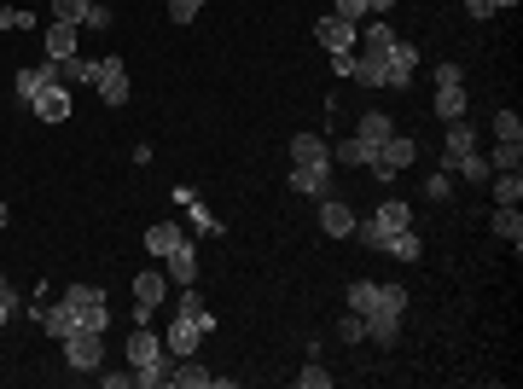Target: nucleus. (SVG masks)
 Segmentation results:
<instances>
[{
  "label": "nucleus",
  "instance_id": "nucleus-1",
  "mask_svg": "<svg viewBox=\"0 0 523 389\" xmlns=\"http://www.w3.org/2000/svg\"><path fill=\"white\" fill-rule=\"evenodd\" d=\"M407 227H413V210H407L402 198H390V204H378L367 221H355V239L367 244V251H384L395 232H407Z\"/></svg>",
  "mask_w": 523,
  "mask_h": 389
},
{
  "label": "nucleus",
  "instance_id": "nucleus-2",
  "mask_svg": "<svg viewBox=\"0 0 523 389\" xmlns=\"http://www.w3.org/2000/svg\"><path fill=\"white\" fill-rule=\"evenodd\" d=\"M349 308H355L361 320L367 314H407V285H378V279H355L349 285Z\"/></svg>",
  "mask_w": 523,
  "mask_h": 389
},
{
  "label": "nucleus",
  "instance_id": "nucleus-3",
  "mask_svg": "<svg viewBox=\"0 0 523 389\" xmlns=\"http://www.w3.org/2000/svg\"><path fill=\"white\" fill-rule=\"evenodd\" d=\"M58 297L70 302V314H76V325H82V332H105V325H110V302H105L99 285H65Z\"/></svg>",
  "mask_w": 523,
  "mask_h": 389
},
{
  "label": "nucleus",
  "instance_id": "nucleus-4",
  "mask_svg": "<svg viewBox=\"0 0 523 389\" xmlns=\"http://www.w3.org/2000/svg\"><path fill=\"white\" fill-rule=\"evenodd\" d=\"M88 87H99L105 105H129V65H122L117 53L93 58V65H88Z\"/></svg>",
  "mask_w": 523,
  "mask_h": 389
},
{
  "label": "nucleus",
  "instance_id": "nucleus-5",
  "mask_svg": "<svg viewBox=\"0 0 523 389\" xmlns=\"http://www.w3.org/2000/svg\"><path fill=\"white\" fill-rule=\"evenodd\" d=\"M413 158H419V139H402V134H390L384 146L372 151V180H395V175H402V169L413 163Z\"/></svg>",
  "mask_w": 523,
  "mask_h": 389
},
{
  "label": "nucleus",
  "instance_id": "nucleus-6",
  "mask_svg": "<svg viewBox=\"0 0 523 389\" xmlns=\"http://www.w3.org/2000/svg\"><path fill=\"white\" fill-rule=\"evenodd\" d=\"M65 361H70L76 372H99V361H105V332H70V337H65Z\"/></svg>",
  "mask_w": 523,
  "mask_h": 389
},
{
  "label": "nucleus",
  "instance_id": "nucleus-7",
  "mask_svg": "<svg viewBox=\"0 0 523 389\" xmlns=\"http://www.w3.org/2000/svg\"><path fill=\"white\" fill-rule=\"evenodd\" d=\"M355 36H361V24L338 18V12H326V18L314 24V41H320L326 53H355Z\"/></svg>",
  "mask_w": 523,
  "mask_h": 389
},
{
  "label": "nucleus",
  "instance_id": "nucleus-8",
  "mask_svg": "<svg viewBox=\"0 0 523 389\" xmlns=\"http://www.w3.org/2000/svg\"><path fill=\"white\" fill-rule=\"evenodd\" d=\"M384 58H390V82H384V87H413V70H419V46L395 36V46H390Z\"/></svg>",
  "mask_w": 523,
  "mask_h": 389
},
{
  "label": "nucleus",
  "instance_id": "nucleus-9",
  "mask_svg": "<svg viewBox=\"0 0 523 389\" xmlns=\"http://www.w3.org/2000/svg\"><path fill=\"white\" fill-rule=\"evenodd\" d=\"M477 151V134H471V122H448V134H442V169H459V158H471Z\"/></svg>",
  "mask_w": 523,
  "mask_h": 389
},
{
  "label": "nucleus",
  "instance_id": "nucleus-10",
  "mask_svg": "<svg viewBox=\"0 0 523 389\" xmlns=\"http://www.w3.org/2000/svg\"><path fill=\"white\" fill-rule=\"evenodd\" d=\"M29 111H36L41 122H65V117H70V87H65V82H47L36 99H29Z\"/></svg>",
  "mask_w": 523,
  "mask_h": 389
},
{
  "label": "nucleus",
  "instance_id": "nucleus-11",
  "mask_svg": "<svg viewBox=\"0 0 523 389\" xmlns=\"http://www.w3.org/2000/svg\"><path fill=\"white\" fill-rule=\"evenodd\" d=\"M198 343H204V332L186 314H174V325L163 332V354H169V361H181V354H198Z\"/></svg>",
  "mask_w": 523,
  "mask_h": 389
},
{
  "label": "nucleus",
  "instance_id": "nucleus-12",
  "mask_svg": "<svg viewBox=\"0 0 523 389\" xmlns=\"http://www.w3.org/2000/svg\"><path fill=\"white\" fill-rule=\"evenodd\" d=\"M169 384L174 389H215V372L198 361V354H181V361L169 366Z\"/></svg>",
  "mask_w": 523,
  "mask_h": 389
},
{
  "label": "nucleus",
  "instance_id": "nucleus-13",
  "mask_svg": "<svg viewBox=\"0 0 523 389\" xmlns=\"http://www.w3.org/2000/svg\"><path fill=\"white\" fill-rule=\"evenodd\" d=\"M157 361H169V354H163V337H157L152 325H134V337H129V366H157Z\"/></svg>",
  "mask_w": 523,
  "mask_h": 389
},
{
  "label": "nucleus",
  "instance_id": "nucleus-14",
  "mask_svg": "<svg viewBox=\"0 0 523 389\" xmlns=\"http://www.w3.org/2000/svg\"><path fill=\"white\" fill-rule=\"evenodd\" d=\"M355 221H361V215L349 204H338V198H326V204H320V232H326V239H355Z\"/></svg>",
  "mask_w": 523,
  "mask_h": 389
},
{
  "label": "nucleus",
  "instance_id": "nucleus-15",
  "mask_svg": "<svg viewBox=\"0 0 523 389\" xmlns=\"http://www.w3.org/2000/svg\"><path fill=\"white\" fill-rule=\"evenodd\" d=\"M349 82L384 87V82H390V58H384V53H355V70H349Z\"/></svg>",
  "mask_w": 523,
  "mask_h": 389
},
{
  "label": "nucleus",
  "instance_id": "nucleus-16",
  "mask_svg": "<svg viewBox=\"0 0 523 389\" xmlns=\"http://www.w3.org/2000/svg\"><path fill=\"white\" fill-rule=\"evenodd\" d=\"M163 273L174 279V285H193V279H198V251H193V244H174V251L163 256Z\"/></svg>",
  "mask_w": 523,
  "mask_h": 389
},
{
  "label": "nucleus",
  "instance_id": "nucleus-17",
  "mask_svg": "<svg viewBox=\"0 0 523 389\" xmlns=\"http://www.w3.org/2000/svg\"><path fill=\"white\" fill-rule=\"evenodd\" d=\"M326 175H331V163H291V192L320 198L326 192Z\"/></svg>",
  "mask_w": 523,
  "mask_h": 389
},
{
  "label": "nucleus",
  "instance_id": "nucleus-18",
  "mask_svg": "<svg viewBox=\"0 0 523 389\" xmlns=\"http://www.w3.org/2000/svg\"><path fill=\"white\" fill-rule=\"evenodd\" d=\"M76 41H82V24H47V58H76Z\"/></svg>",
  "mask_w": 523,
  "mask_h": 389
},
{
  "label": "nucleus",
  "instance_id": "nucleus-19",
  "mask_svg": "<svg viewBox=\"0 0 523 389\" xmlns=\"http://www.w3.org/2000/svg\"><path fill=\"white\" fill-rule=\"evenodd\" d=\"M390 134H395V122H390L384 111H367V117L355 122V139H361V146H367V151H378V146H384Z\"/></svg>",
  "mask_w": 523,
  "mask_h": 389
},
{
  "label": "nucleus",
  "instance_id": "nucleus-20",
  "mask_svg": "<svg viewBox=\"0 0 523 389\" xmlns=\"http://www.w3.org/2000/svg\"><path fill=\"white\" fill-rule=\"evenodd\" d=\"M174 314H186V320H193V325H198L204 337L215 332V314H210V308H204V297H198L193 285H181V302H174Z\"/></svg>",
  "mask_w": 523,
  "mask_h": 389
},
{
  "label": "nucleus",
  "instance_id": "nucleus-21",
  "mask_svg": "<svg viewBox=\"0 0 523 389\" xmlns=\"http://www.w3.org/2000/svg\"><path fill=\"white\" fill-rule=\"evenodd\" d=\"M488 227H495L500 239L512 244V251L523 244V210H518V204H495V221H488Z\"/></svg>",
  "mask_w": 523,
  "mask_h": 389
},
{
  "label": "nucleus",
  "instance_id": "nucleus-22",
  "mask_svg": "<svg viewBox=\"0 0 523 389\" xmlns=\"http://www.w3.org/2000/svg\"><path fill=\"white\" fill-rule=\"evenodd\" d=\"M291 163H331V146L320 134H297L291 139Z\"/></svg>",
  "mask_w": 523,
  "mask_h": 389
},
{
  "label": "nucleus",
  "instance_id": "nucleus-23",
  "mask_svg": "<svg viewBox=\"0 0 523 389\" xmlns=\"http://www.w3.org/2000/svg\"><path fill=\"white\" fill-rule=\"evenodd\" d=\"M163 291H169V273H140L134 279V308H157Z\"/></svg>",
  "mask_w": 523,
  "mask_h": 389
},
{
  "label": "nucleus",
  "instance_id": "nucleus-24",
  "mask_svg": "<svg viewBox=\"0 0 523 389\" xmlns=\"http://www.w3.org/2000/svg\"><path fill=\"white\" fill-rule=\"evenodd\" d=\"M488 186H495V204H523V175L518 169H495Z\"/></svg>",
  "mask_w": 523,
  "mask_h": 389
},
{
  "label": "nucleus",
  "instance_id": "nucleus-25",
  "mask_svg": "<svg viewBox=\"0 0 523 389\" xmlns=\"http://www.w3.org/2000/svg\"><path fill=\"white\" fill-rule=\"evenodd\" d=\"M181 239H186V232L174 227V221H157V227H146V251H152L157 261H163V256H169V251H174Z\"/></svg>",
  "mask_w": 523,
  "mask_h": 389
},
{
  "label": "nucleus",
  "instance_id": "nucleus-26",
  "mask_svg": "<svg viewBox=\"0 0 523 389\" xmlns=\"http://www.w3.org/2000/svg\"><path fill=\"white\" fill-rule=\"evenodd\" d=\"M355 46H361V53H390V46H395V29H390L384 18H372L367 36H355Z\"/></svg>",
  "mask_w": 523,
  "mask_h": 389
},
{
  "label": "nucleus",
  "instance_id": "nucleus-27",
  "mask_svg": "<svg viewBox=\"0 0 523 389\" xmlns=\"http://www.w3.org/2000/svg\"><path fill=\"white\" fill-rule=\"evenodd\" d=\"M436 117L442 122H465V87H436Z\"/></svg>",
  "mask_w": 523,
  "mask_h": 389
},
{
  "label": "nucleus",
  "instance_id": "nucleus-28",
  "mask_svg": "<svg viewBox=\"0 0 523 389\" xmlns=\"http://www.w3.org/2000/svg\"><path fill=\"white\" fill-rule=\"evenodd\" d=\"M367 337L378 349H390L395 337H402V320H395V314H367Z\"/></svg>",
  "mask_w": 523,
  "mask_h": 389
},
{
  "label": "nucleus",
  "instance_id": "nucleus-29",
  "mask_svg": "<svg viewBox=\"0 0 523 389\" xmlns=\"http://www.w3.org/2000/svg\"><path fill=\"white\" fill-rule=\"evenodd\" d=\"M331 163H343V169H367L372 151L361 146V139H338V146H331Z\"/></svg>",
  "mask_w": 523,
  "mask_h": 389
},
{
  "label": "nucleus",
  "instance_id": "nucleus-30",
  "mask_svg": "<svg viewBox=\"0 0 523 389\" xmlns=\"http://www.w3.org/2000/svg\"><path fill=\"white\" fill-rule=\"evenodd\" d=\"M384 251H390L395 261H419V256H424V244H419V232H413V227H407V232H395V239L384 244Z\"/></svg>",
  "mask_w": 523,
  "mask_h": 389
},
{
  "label": "nucleus",
  "instance_id": "nucleus-31",
  "mask_svg": "<svg viewBox=\"0 0 523 389\" xmlns=\"http://www.w3.org/2000/svg\"><path fill=\"white\" fill-rule=\"evenodd\" d=\"M88 65H93V58H82V53L58 58V82H65V87H88Z\"/></svg>",
  "mask_w": 523,
  "mask_h": 389
},
{
  "label": "nucleus",
  "instance_id": "nucleus-32",
  "mask_svg": "<svg viewBox=\"0 0 523 389\" xmlns=\"http://www.w3.org/2000/svg\"><path fill=\"white\" fill-rule=\"evenodd\" d=\"M523 163V139H495V158H488V169H518Z\"/></svg>",
  "mask_w": 523,
  "mask_h": 389
},
{
  "label": "nucleus",
  "instance_id": "nucleus-33",
  "mask_svg": "<svg viewBox=\"0 0 523 389\" xmlns=\"http://www.w3.org/2000/svg\"><path fill=\"white\" fill-rule=\"evenodd\" d=\"M93 0H53V24H88Z\"/></svg>",
  "mask_w": 523,
  "mask_h": 389
},
{
  "label": "nucleus",
  "instance_id": "nucleus-34",
  "mask_svg": "<svg viewBox=\"0 0 523 389\" xmlns=\"http://www.w3.org/2000/svg\"><path fill=\"white\" fill-rule=\"evenodd\" d=\"M454 175H465V180H488L495 169H488V158H483V151H471V158H459V169H454Z\"/></svg>",
  "mask_w": 523,
  "mask_h": 389
},
{
  "label": "nucleus",
  "instance_id": "nucleus-35",
  "mask_svg": "<svg viewBox=\"0 0 523 389\" xmlns=\"http://www.w3.org/2000/svg\"><path fill=\"white\" fill-rule=\"evenodd\" d=\"M181 204H186V210H193V221H198L204 232H221V221H215V215H210V210H204V204H198V198H193V192H186V186H181Z\"/></svg>",
  "mask_w": 523,
  "mask_h": 389
},
{
  "label": "nucleus",
  "instance_id": "nucleus-36",
  "mask_svg": "<svg viewBox=\"0 0 523 389\" xmlns=\"http://www.w3.org/2000/svg\"><path fill=\"white\" fill-rule=\"evenodd\" d=\"M338 337H343V343H361V337H367V320H361L355 308H349V314L338 320Z\"/></svg>",
  "mask_w": 523,
  "mask_h": 389
},
{
  "label": "nucleus",
  "instance_id": "nucleus-37",
  "mask_svg": "<svg viewBox=\"0 0 523 389\" xmlns=\"http://www.w3.org/2000/svg\"><path fill=\"white\" fill-rule=\"evenodd\" d=\"M0 29H36V12H24V6H0Z\"/></svg>",
  "mask_w": 523,
  "mask_h": 389
},
{
  "label": "nucleus",
  "instance_id": "nucleus-38",
  "mask_svg": "<svg viewBox=\"0 0 523 389\" xmlns=\"http://www.w3.org/2000/svg\"><path fill=\"white\" fill-rule=\"evenodd\" d=\"M297 384H303V389H326V384H331V372H326L320 361H309L303 372H297Z\"/></svg>",
  "mask_w": 523,
  "mask_h": 389
},
{
  "label": "nucleus",
  "instance_id": "nucleus-39",
  "mask_svg": "<svg viewBox=\"0 0 523 389\" xmlns=\"http://www.w3.org/2000/svg\"><path fill=\"white\" fill-rule=\"evenodd\" d=\"M495 134H500V139H523V117H518V111H500V117H495Z\"/></svg>",
  "mask_w": 523,
  "mask_h": 389
},
{
  "label": "nucleus",
  "instance_id": "nucleus-40",
  "mask_svg": "<svg viewBox=\"0 0 523 389\" xmlns=\"http://www.w3.org/2000/svg\"><path fill=\"white\" fill-rule=\"evenodd\" d=\"M331 12H338V18H349V24L372 18V12H367V0H331Z\"/></svg>",
  "mask_w": 523,
  "mask_h": 389
},
{
  "label": "nucleus",
  "instance_id": "nucleus-41",
  "mask_svg": "<svg viewBox=\"0 0 523 389\" xmlns=\"http://www.w3.org/2000/svg\"><path fill=\"white\" fill-rule=\"evenodd\" d=\"M198 12H204V0H169V18L174 24H193Z\"/></svg>",
  "mask_w": 523,
  "mask_h": 389
},
{
  "label": "nucleus",
  "instance_id": "nucleus-42",
  "mask_svg": "<svg viewBox=\"0 0 523 389\" xmlns=\"http://www.w3.org/2000/svg\"><path fill=\"white\" fill-rule=\"evenodd\" d=\"M436 87H465V70H459V65H448V58H442V65H436Z\"/></svg>",
  "mask_w": 523,
  "mask_h": 389
},
{
  "label": "nucleus",
  "instance_id": "nucleus-43",
  "mask_svg": "<svg viewBox=\"0 0 523 389\" xmlns=\"http://www.w3.org/2000/svg\"><path fill=\"white\" fill-rule=\"evenodd\" d=\"M431 198H436V204H442V198H454V175H448V169H436V175H431Z\"/></svg>",
  "mask_w": 523,
  "mask_h": 389
},
{
  "label": "nucleus",
  "instance_id": "nucleus-44",
  "mask_svg": "<svg viewBox=\"0 0 523 389\" xmlns=\"http://www.w3.org/2000/svg\"><path fill=\"white\" fill-rule=\"evenodd\" d=\"M99 384H105V389H129V384H134V372H105Z\"/></svg>",
  "mask_w": 523,
  "mask_h": 389
},
{
  "label": "nucleus",
  "instance_id": "nucleus-45",
  "mask_svg": "<svg viewBox=\"0 0 523 389\" xmlns=\"http://www.w3.org/2000/svg\"><path fill=\"white\" fill-rule=\"evenodd\" d=\"M465 12H471V18H477V24H483V18H488V12H495V0H465Z\"/></svg>",
  "mask_w": 523,
  "mask_h": 389
},
{
  "label": "nucleus",
  "instance_id": "nucleus-46",
  "mask_svg": "<svg viewBox=\"0 0 523 389\" xmlns=\"http://www.w3.org/2000/svg\"><path fill=\"white\" fill-rule=\"evenodd\" d=\"M390 6H395V0H367V12H372V18H384Z\"/></svg>",
  "mask_w": 523,
  "mask_h": 389
},
{
  "label": "nucleus",
  "instance_id": "nucleus-47",
  "mask_svg": "<svg viewBox=\"0 0 523 389\" xmlns=\"http://www.w3.org/2000/svg\"><path fill=\"white\" fill-rule=\"evenodd\" d=\"M12 308H18V297H0V325L12 320Z\"/></svg>",
  "mask_w": 523,
  "mask_h": 389
},
{
  "label": "nucleus",
  "instance_id": "nucleus-48",
  "mask_svg": "<svg viewBox=\"0 0 523 389\" xmlns=\"http://www.w3.org/2000/svg\"><path fill=\"white\" fill-rule=\"evenodd\" d=\"M0 297H12V285H6V273H0Z\"/></svg>",
  "mask_w": 523,
  "mask_h": 389
},
{
  "label": "nucleus",
  "instance_id": "nucleus-49",
  "mask_svg": "<svg viewBox=\"0 0 523 389\" xmlns=\"http://www.w3.org/2000/svg\"><path fill=\"white\" fill-rule=\"evenodd\" d=\"M6 221H12V210H6V204H0V227H6Z\"/></svg>",
  "mask_w": 523,
  "mask_h": 389
},
{
  "label": "nucleus",
  "instance_id": "nucleus-50",
  "mask_svg": "<svg viewBox=\"0 0 523 389\" xmlns=\"http://www.w3.org/2000/svg\"><path fill=\"white\" fill-rule=\"evenodd\" d=\"M495 6H518V0H495Z\"/></svg>",
  "mask_w": 523,
  "mask_h": 389
}]
</instances>
